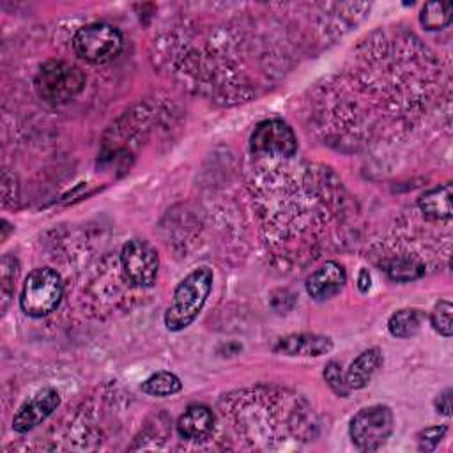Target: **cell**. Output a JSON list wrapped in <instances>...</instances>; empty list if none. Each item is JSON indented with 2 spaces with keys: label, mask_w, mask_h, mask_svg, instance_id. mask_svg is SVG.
<instances>
[{
  "label": "cell",
  "mask_w": 453,
  "mask_h": 453,
  "mask_svg": "<svg viewBox=\"0 0 453 453\" xmlns=\"http://www.w3.org/2000/svg\"><path fill=\"white\" fill-rule=\"evenodd\" d=\"M212 269L205 265L193 269L180 280L165 311V326L168 331H182L198 317L212 290Z\"/></svg>",
  "instance_id": "6da1fadb"
},
{
  "label": "cell",
  "mask_w": 453,
  "mask_h": 453,
  "mask_svg": "<svg viewBox=\"0 0 453 453\" xmlns=\"http://www.w3.org/2000/svg\"><path fill=\"white\" fill-rule=\"evenodd\" d=\"M62 294L60 274L50 267H37L23 281L19 306L28 317H46L60 304Z\"/></svg>",
  "instance_id": "7a4b0ae2"
},
{
  "label": "cell",
  "mask_w": 453,
  "mask_h": 453,
  "mask_svg": "<svg viewBox=\"0 0 453 453\" xmlns=\"http://www.w3.org/2000/svg\"><path fill=\"white\" fill-rule=\"evenodd\" d=\"M85 74L74 64L64 60H50L41 65L35 76V90L41 99L51 104L71 101L81 92Z\"/></svg>",
  "instance_id": "3957f363"
},
{
  "label": "cell",
  "mask_w": 453,
  "mask_h": 453,
  "mask_svg": "<svg viewBox=\"0 0 453 453\" xmlns=\"http://www.w3.org/2000/svg\"><path fill=\"white\" fill-rule=\"evenodd\" d=\"M74 53L90 64H106L122 51V34L108 23H90L76 30Z\"/></svg>",
  "instance_id": "277c9868"
},
{
  "label": "cell",
  "mask_w": 453,
  "mask_h": 453,
  "mask_svg": "<svg viewBox=\"0 0 453 453\" xmlns=\"http://www.w3.org/2000/svg\"><path fill=\"white\" fill-rule=\"evenodd\" d=\"M393 426L395 418L388 405H370L352 416L349 435L357 449L373 451L388 441Z\"/></svg>",
  "instance_id": "5b68a950"
},
{
  "label": "cell",
  "mask_w": 453,
  "mask_h": 453,
  "mask_svg": "<svg viewBox=\"0 0 453 453\" xmlns=\"http://www.w3.org/2000/svg\"><path fill=\"white\" fill-rule=\"evenodd\" d=\"M120 265L126 280L138 288H149L156 283L159 257L156 248L143 239H129L120 251Z\"/></svg>",
  "instance_id": "8992f818"
},
{
  "label": "cell",
  "mask_w": 453,
  "mask_h": 453,
  "mask_svg": "<svg viewBox=\"0 0 453 453\" xmlns=\"http://www.w3.org/2000/svg\"><path fill=\"white\" fill-rule=\"evenodd\" d=\"M250 147L251 152L258 156L290 157L297 150V138L287 122L269 119L255 127L250 138Z\"/></svg>",
  "instance_id": "52a82bcc"
},
{
  "label": "cell",
  "mask_w": 453,
  "mask_h": 453,
  "mask_svg": "<svg viewBox=\"0 0 453 453\" xmlns=\"http://www.w3.org/2000/svg\"><path fill=\"white\" fill-rule=\"evenodd\" d=\"M60 403V395L53 388H44L28 398L14 414L12 428L18 434H27L41 425Z\"/></svg>",
  "instance_id": "ba28073f"
},
{
  "label": "cell",
  "mask_w": 453,
  "mask_h": 453,
  "mask_svg": "<svg viewBox=\"0 0 453 453\" xmlns=\"http://www.w3.org/2000/svg\"><path fill=\"white\" fill-rule=\"evenodd\" d=\"M347 274L342 264L326 262L306 278V292L315 301H326L334 297L345 285Z\"/></svg>",
  "instance_id": "9c48e42d"
},
{
  "label": "cell",
  "mask_w": 453,
  "mask_h": 453,
  "mask_svg": "<svg viewBox=\"0 0 453 453\" xmlns=\"http://www.w3.org/2000/svg\"><path fill=\"white\" fill-rule=\"evenodd\" d=\"M216 425L212 411L205 405L188 407L177 419V432L188 441H205L211 437Z\"/></svg>",
  "instance_id": "30bf717a"
},
{
  "label": "cell",
  "mask_w": 453,
  "mask_h": 453,
  "mask_svg": "<svg viewBox=\"0 0 453 453\" xmlns=\"http://www.w3.org/2000/svg\"><path fill=\"white\" fill-rule=\"evenodd\" d=\"M333 349V342L327 336L320 334H310V333H299V334H288L285 338H280L274 345V350L285 356H322L327 354Z\"/></svg>",
  "instance_id": "8fae6325"
},
{
  "label": "cell",
  "mask_w": 453,
  "mask_h": 453,
  "mask_svg": "<svg viewBox=\"0 0 453 453\" xmlns=\"http://www.w3.org/2000/svg\"><path fill=\"white\" fill-rule=\"evenodd\" d=\"M382 365V352L377 347H372L368 350H363L349 366L347 373H345V382L349 386V389H361L365 388L372 377L375 375V372L379 370V366Z\"/></svg>",
  "instance_id": "7c38bea8"
},
{
  "label": "cell",
  "mask_w": 453,
  "mask_h": 453,
  "mask_svg": "<svg viewBox=\"0 0 453 453\" xmlns=\"http://www.w3.org/2000/svg\"><path fill=\"white\" fill-rule=\"evenodd\" d=\"M423 216L434 221H448L451 218V184H442L423 193L418 200Z\"/></svg>",
  "instance_id": "4fadbf2b"
},
{
  "label": "cell",
  "mask_w": 453,
  "mask_h": 453,
  "mask_svg": "<svg viewBox=\"0 0 453 453\" xmlns=\"http://www.w3.org/2000/svg\"><path fill=\"white\" fill-rule=\"evenodd\" d=\"M423 322H425V313L421 310L402 308L389 317L388 329L396 338H411L419 333Z\"/></svg>",
  "instance_id": "5bb4252c"
},
{
  "label": "cell",
  "mask_w": 453,
  "mask_h": 453,
  "mask_svg": "<svg viewBox=\"0 0 453 453\" xmlns=\"http://www.w3.org/2000/svg\"><path fill=\"white\" fill-rule=\"evenodd\" d=\"M182 388L180 379L172 372H156L142 382V391L150 396H172Z\"/></svg>",
  "instance_id": "9a60e30c"
},
{
  "label": "cell",
  "mask_w": 453,
  "mask_h": 453,
  "mask_svg": "<svg viewBox=\"0 0 453 453\" xmlns=\"http://www.w3.org/2000/svg\"><path fill=\"white\" fill-rule=\"evenodd\" d=\"M453 5L449 2H428L423 5L419 21L426 30H441L451 23Z\"/></svg>",
  "instance_id": "2e32d148"
},
{
  "label": "cell",
  "mask_w": 453,
  "mask_h": 453,
  "mask_svg": "<svg viewBox=\"0 0 453 453\" xmlns=\"http://www.w3.org/2000/svg\"><path fill=\"white\" fill-rule=\"evenodd\" d=\"M425 265L418 260V258H411V257H400L389 262L388 265V273L393 280L396 281H409V280H416L423 274Z\"/></svg>",
  "instance_id": "e0dca14e"
},
{
  "label": "cell",
  "mask_w": 453,
  "mask_h": 453,
  "mask_svg": "<svg viewBox=\"0 0 453 453\" xmlns=\"http://www.w3.org/2000/svg\"><path fill=\"white\" fill-rule=\"evenodd\" d=\"M451 313H453V304L448 299H441L439 303H435V306L430 311L432 327L444 338H449L453 333Z\"/></svg>",
  "instance_id": "ac0fdd59"
},
{
  "label": "cell",
  "mask_w": 453,
  "mask_h": 453,
  "mask_svg": "<svg viewBox=\"0 0 453 453\" xmlns=\"http://www.w3.org/2000/svg\"><path fill=\"white\" fill-rule=\"evenodd\" d=\"M16 276H18V260L7 253L2 258V310H5L9 304L12 283Z\"/></svg>",
  "instance_id": "d6986e66"
},
{
  "label": "cell",
  "mask_w": 453,
  "mask_h": 453,
  "mask_svg": "<svg viewBox=\"0 0 453 453\" xmlns=\"http://www.w3.org/2000/svg\"><path fill=\"white\" fill-rule=\"evenodd\" d=\"M324 379L326 382L329 384V388L340 395V396H347L349 395V386L345 382V377L342 373V366L336 363V361H331L326 365V370H324Z\"/></svg>",
  "instance_id": "ffe728a7"
},
{
  "label": "cell",
  "mask_w": 453,
  "mask_h": 453,
  "mask_svg": "<svg viewBox=\"0 0 453 453\" xmlns=\"http://www.w3.org/2000/svg\"><path fill=\"white\" fill-rule=\"evenodd\" d=\"M444 435H446V426L442 425L428 426L418 434V448L421 451H434Z\"/></svg>",
  "instance_id": "44dd1931"
},
{
  "label": "cell",
  "mask_w": 453,
  "mask_h": 453,
  "mask_svg": "<svg viewBox=\"0 0 453 453\" xmlns=\"http://www.w3.org/2000/svg\"><path fill=\"white\" fill-rule=\"evenodd\" d=\"M435 409H437V412H441L444 416H449V412H451V389H446L444 393H441L437 396Z\"/></svg>",
  "instance_id": "7402d4cb"
},
{
  "label": "cell",
  "mask_w": 453,
  "mask_h": 453,
  "mask_svg": "<svg viewBox=\"0 0 453 453\" xmlns=\"http://www.w3.org/2000/svg\"><path fill=\"white\" fill-rule=\"evenodd\" d=\"M370 273L366 271V269H361L359 271V276H357V288H359V292H368V288H370Z\"/></svg>",
  "instance_id": "603a6c76"
}]
</instances>
